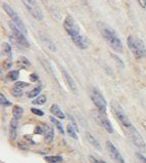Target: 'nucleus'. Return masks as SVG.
<instances>
[{"mask_svg": "<svg viewBox=\"0 0 146 163\" xmlns=\"http://www.w3.org/2000/svg\"><path fill=\"white\" fill-rule=\"evenodd\" d=\"M42 40H43V42H44L45 44L48 45V47L51 49V50H52V51H56V50H57V48H56V46H55V44H54V43H52L48 38L44 37V38H42Z\"/></svg>", "mask_w": 146, "mask_h": 163, "instance_id": "c85d7f7f", "label": "nucleus"}, {"mask_svg": "<svg viewBox=\"0 0 146 163\" xmlns=\"http://www.w3.org/2000/svg\"><path fill=\"white\" fill-rule=\"evenodd\" d=\"M43 132H44V128H42V127H40V126H36V128H35V133H37V135H42Z\"/></svg>", "mask_w": 146, "mask_h": 163, "instance_id": "72a5a7b5", "label": "nucleus"}, {"mask_svg": "<svg viewBox=\"0 0 146 163\" xmlns=\"http://www.w3.org/2000/svg\"><path fill=\"white\" fill-rule=\"evenodd\" d=\"M19 71H17V70H13V71H10L6 75L7 79L10 80V81H16L17 80V78H19Z\"/></svg>", "mask_w": 146, "mask_h": 163, "instance_id": "b1692460", "label": "nucleus"}, {"mask_svg": "<svg viewBox=\"0 0 146 163\" xmlns=\"http://www.w3.org/2000/svg\"><path fill=\"white\" fill-rule=\"evenodd\" d=\"M45 102H46V97L44 94H42V95H39L38 98H36L34 101H32V104L33 105H43V104H45Z\"/></svg>", "mask_w": 146, "mask_h": 163, "instance_id": "393cba45", "label": "nucleus"}, {"mask_svg": "<svg viewBox=\"0 0 146 163\" xmlns=\"http://www.w3.org/2000/svg\"><path fill=\"white\" fill-rule=\"evenodd\" d=\"M106 148H107V151H108V153H109L110 157L113 159V161L115 163H125L121 152H119L117 150V148H116L110 141L106 142Z\"/></svg>", "mask_w": 146, "mask_h": 163, "instance_id": "9b49d317", "label": "nucleus"}, {"mask_svg": "<svg viewBox=\"0 0 146 163\" xmlns=\"http://www.w3.org/2000/svg\"><path fill=\"white\" fill-rule=\"evenodd\" d=\"M71 39H72V42L80 49H86L90 46V40L86 36H83L80 34L75 37H72Z\"/></svg>", "mask_w": 146, "mask_h": 163, "instance_id": "f8f14e48", "label": "nucleus"}, {"mask_svg": "<svg viewBox=\"0 0 146 163\" xmlns=\"http://www.w3.org/2000/svg\"><path fill=\"white\" fill-rule=\"evenodd\" d=\"M127 43L128 47L133 54V56L137 59H141V57H144L146 56V46L144 42L138 37L131 35V36L128 37Z\"/></svg>", "mask_w": 146, "mask_h": 163, "instance_id": "f03ea898", "label": "nucleus"}, {"mask_svg": "<svg viewBox=\"0 0 146 163\" xmlns=\"http://www.w3.org/2000/svg\"><path fill=\"white\" fill-rule=\"evenodd\" d=\"M17 66L19 67H21V68L23 69H29L31 67V63L29 62V60L28 59H26V57H21L19 60H17Z\"/></svg>", "mask_w": 146, "mask_h": 163, "instance_id": "6ab92c4d", "label": "nucleus"}, {"mask_svg": "<svg viewBox=\"0 0 146 163\" xmlns=\"http://www.w3.org/2000/svg\"><path fill=\"white\" fill-rule=\"evenodd\" d=\"M99 31L101 32L105 41L109 44V46L113 50H115L117 52H122V50H124V46H122L121 40L119 39L116 32L113 30L111 27L103 24V23H100V24H99Z\"/></svg>", "mask_w": 146, "mask_h": 163, "instance_id": "f257e3e1", "label": "nucleus"}, {"mask_svg": "<svg viewBox=\"0 0 146 163\" xmlns=\"http://www.w3.org/2000/svg\"><path fill=\"white\" fill-rule=\"evenodd\" d=\"M11 94H13V97H16V98L22 97V95H23V89L20 88V87L14 86V87H13V89H11Z\"/></svg>", "mask_w": 146, "mask_h": 163, "instance_id": "a878e982", "label": "nucleus"}, {"mask_svg": "<svg viewBox=\"0 0 146 163\" xmlns=\"http://www.w3.org/2000/svg\"><path fill=\"white\" fill-rule=\"evenodd\" d=\"M30 84L27 83V82H23V81H17V82H16V85L17 87H20V88H25V87H28Z\"/></svg>", "mask_w": 146, "mask_h": 163, "instance_id": "7c9ffc66", "label": "nucleus"}, {"mask_svg": "<svg viewBox=\"0 0 146 163\" xmlns=\"http://www.w3.org/2000/svg\"><path fill=\"white\" fill-rule=\"evenodd\" d=\"M10 28L11 30V33H13V38L17 44H20L21 46H23V47H27V48L30 47V43H29L28 39L26 38L25 33L21 30V29L17 28L13 22L10 23Z\"/></svg>", "mask_w": 146, "mask_h": 163, "instance_id": "1a4fd4ad", "label": "nucleus"}, {"mask_svg": "<svg viewBox=\"0 0 146 163\" xmlns=\"http://www.w3.org/2000/svg\"><path fill=\"white\" fill-rule=\"evenodd\" d=\"M1 51H2V54H3V56L11 59V57H13V52H11V46L8 44L7 42H2V44H1Z\"/></svg>", "mask_w": 146, "mask_h": 163, "instance_id": "f3484780", "label": "nucleus"}, {"mask_svg": "<svg viewBox=\"0 0 146 163\" xmlns=\"http://www.w3.org/2000/svg\"><path fill=\"white\" fill-rule=\"evenodd\" d=\"M125 135H128V138L131 139V142L133 143L135 146L142 151V152H145L146 151V145L143 138L141 136V135L139 133V132L137 130V128L135 126H133V124L131 126L128 127H124Z\"/></svg>", "mask_w": 146, "mask_h": 163, "instance_id": "7ed1b4c3", "label": "nucleus"}, {"mask_svg": "<svg viewBox=\"0 0 146 163\" xmlns=\"http://www.w3.org/2000/svg\"><path fill=\"white\" fill-rule=\"evenodd\" d=\"M24 6L27 8L29 13L31 14L34 19H36L37 21H41L43 19V13L42 10L40 9L38 3L36 0H22Z\"/></svg>", "mask_w": 146, "mask_h": 163, "instance_id": "423d86ee", "label": "nucleus"}, {"mask_svg": "<svg viewBox=\"0 0 146 163\" xmlns=\"http://www.w3.org/2000/svg\"><path fill=\"white\" fill-rule=\"evenodd\" d=\"M90 161L92 162V163H106L105 161H103V160L95 158L94 156H90Z\"/></svg>", "mask_w": 146, "mask_h": 163, "instance_id": "2f4dec72", "label": "nucleus"}, {"mask_svg": "<svg viewBox=\"0 0 146 163\" xmlns=\"http://www.w3.org/2000/svg\"><path fill=\"white\" fill-rule=\"evenodd\" d=\"M86 135L87 141L90 142V144H92V146H94V147L96 148V149H101V145H100V143L98 142V139H96V138L92 135V133L86 132Z\"/></svg>", "mask_w": 146, "mask_h": 163, "instance_id": "a211bd4d", "label": "nucleus"}, {"mask_svg": "<svg viewBox=\"0 0 146 163\" xmlns=\"http://www.w3.org/2000/svg\"><path fill=\"white\" fill-rule=\"evenodd\" d=\"M38 79H39V77H38V75H37V74L33 73V74L30 75V80L31 81H34V82H35V81H37Z\"/></svg>", "mask_w": 146, "mask_h": 163, "instance_id": "c9c22d12", "label": "nucleus"}, {"mask_svg": "<svg viewBox=\"0 0 146 163\" xmlns=\"http://www.w3.org/2000/svg\"><path fill=\"white\" fill-rule=\"evenodd\" d=\"M43 128H44V132H43V135H44V142L46 144H51L54 141L55 138V132L54 128L48 124H44L43 125Z\"/></svg>", "mask_w": 146, "mask_h": 163, "instance_id": "ddd939ff", "label": "nucleus"}, {"mask_svg": "<svg viewBox=\"0 0 146 163\" xmlns=\"http://www.w3.org/2000/svg\"><path fill=\"white\" fill-rule=\"evenodd\" d=\"M92 114L94 116L95 120L98 122V124H100L108 133L113 132V127L111 123H110V121L108 120V118L106 117V113L101 112L100 110L97 109V110H93Z\"/></svg>", "mask_w": 146, "mask_h": 163, "instance_id": "0eeeda50", "label": "nucleus"}, {"mask_svg": "<svg viewBox=\"0 0 146 163\" xmlns=\"http://www.w3.org/2000/svg\"><path fill=\"white\" fill-rule=\"evenodd\" d=\"M0 104H1V106H3V107L11 106V103L7 100L6 98H5V95L3 94H0Z\"/></svg>", "mask_w": 146, "mask_h": 163, "instance_id": "cd10ccee", "label": "nucleus"}, {"mask_svg": "<svg viewBox=\"0 0 146 163\" xmlns=\"http://www.w3.org/2000/svg\"><path fill=\"white\" fill-rule=\"evenodd\" d=\"M2 8H3V10L5 11V13L10 17L11 22H13L19 29H21V30L24 32L25 34H27V28H26L24 22L22 21V19L20 17V16L16 13V10H14L13 8L10 6V5H8L7 3L2 4Z\"/></svg>", "mask_w": 146, "mask_h": 163, "instance_id": "39448f33", "label": "nucleus"}, {"mask_svg": "<svg viewBox=\"0 0 146 163\" xmlns=\"http://www.w3.org/2000/svg\"><path fill=\"white\" fill-rule=\"evenodd\" d=\"M63 27H64V30L67 32V34H68L71 38L79 35V32H80L79 26H78V24L75 22V20L73 19L72 17L67 16L65 17L64 23H63Z\"/></svg>", "mask_w": 146, "mask_h": 163, "instance_id": "6e6552de", "label": "nucleus"}, {"mask_svg": "<svg viewBox=\"0 0 146 163\" xmlns=\"http://www.w3.org/2000/svg\"><path fill=\"white\" fill-rule=\"evenodd\" d=\"M23 113H24V110H23L22 107H20V106H14L13 107V118H16L19 120V119L23 116Z\"/></svg>", "mask_w": 146, "mask_h": 163, "instance_id": "412c9836", "label": "nucleus"}, {"mask_svg": "<svg viewBox=\"0 0 146 163\" xmlns=\"http://www.w3.org/2000/svg\"><path fill=\"white\" fill-rule=\"evenodd\" d=\"M10 67H11V62H10V60L4 61V62H3V68H4V69H8V68H10Z\"/></svg>", "mask_w": 146, "mask_h": 163, "instance_id": "f704fd0d", "label": "nucleus"}, {"mask_svg": "<svg viewBox=\"0 0 146 163\" xmlns=\"http://www.w3.org/2000/svg\"><path fill=\"white\" fill-rule=\"evenodd\" d=\"M31 112L33 113V114L37 115V116H43L44 115V112L41 111V110H39V109H36V108H32Z\"/></svg>", "mask_w": 146, "mask_h": 163, "instance_id": "c756f323", "label": "nucleus"}, {"mask_svg": "<svg viewBox=\"0 0 146 163\" xmlns=\"http://www.w3.org/2000/svg\"><path fill=\"white\" fill-rule=\"evenodd\" d=\"M136 156H137V158L141 161V163H146V158L142 155L141 153H136Z\"/></svg>", "mask_w": 146, "mask_h": 163, "instance_id": "473e14b6", "label": "nucleus"}, {"mask_svg": "<svg viewBox=\"0 0 146 163\" xmlns=\"http://www.w3.org/2000/svg\"><path fill=\"white\" fill-rule=\"evenodd\" d=\"M17 119L13 118L10 121V138L13 141L17 139Z\"/></svg>", "mask_w": 146, "mask_h": 163, "instance_id": "2eb2a0df", "label": "nucleus"}, {"mask_svg": "<svg viewBox=\"0 0 146 163\" xmlns=\"http://www.w3.org/2000/svg\"><path fill=\"white\" fill-rule=\"evenodd\" d=\"M51 121L52 122V123H54L55 125H56V127L58 129H59V132H61V133H64L65 132H64V128H63V126H62V123H61V122H59L57 120L56 118H54V117H51Z\"/></svg>", "mask_w": 146, "mask_h": 163, "instance_id": "bb28decb", "label": "nucleus"}, {"mask_svg": "<svg viewBox=\"0 0 146 163\" xmlns=\"http://www.w3.org/2000/svg\"><path fill=\"white\" fill-rule=\"evenodd\" d=\"M51 112H52V115H55L56 117L60 118V119H64V118H65V114H64V113L62 112V110L60 109V107L58 106L57 104L52 105V107H51Z\"/></svg>", "mask_w": 146, "mask_h": 163, "instance_id": "dca6fc26", "label": "nucleus"}, {"mask_svg": "<svg viewBox=\"0 0 146 163\" xmlns=\"http://www.w3.org/2000/svg\"><path fill=\"white\" fill-rule=\"evenodd\" d=\"M67 135H68L69 136H71L72 139H78V136H77V129L75 128V127L73 126L72 124H68V125H67Z\"/></svg>", "mask_w": 146, "mask_h": 163, "instance_id": "aec40b11", "label": "nucleus"}, {"mask_svg": "<svg viewBox=\"0 0 146 163\" xmlns=\"http://www.w3.org/2000/svg\"><path fill=\"white\" fill-rule=\"evenodd\" d=\"M90 98H92L93 103L95 104V106L97 107L98 110H100L103 113H106L107 103L99 90H97L96 88H92V90H90Z\"/></svg>", "mask_w": 146, "mask_h": 163, "instance_id": "9d476101", "label": "nucleus"}, {"mask_svg": "<svg viewBox=\"0 0 146 163\" xmlns=\"http://www.w3.org/2000/svg\"><path fill=\"white\" fill-rule=\"evenodd\" d=\"M62 73H63L64 80H65L66 83L68 84L69 88L71 89L73 92H76L77 91V87H76V84H75V81L73 80V78L70 76V74L68 73V72H66L65 70H63Z\"/></svg>", "mask_w": 146, "mask_h": 163, "instance_id": "4468645a", "label": "nucleus"}, {"mask_svg": "<svg viewBox=\"0 0 146 163\" xmlns=\"http://www.w3.org/2000/svg\"><path fill=\"white\" fill-rule=\"evenodd\" d=\"M110 108H111V111L113 113V115L115 116L116 119L118 120V122L122 125V127H128L132 125V122L129 119V117L125 114V112L124 111V109L121 108V106L119 105L117 102L111 101L110 103Z\"/></svg>", "mask_w": 146, "mask_h": 163, "instance_id": "20e7f679", "label": "nucleus"}, {"mask_svg": "<svg viewBox=\"0 0 146 163\" xmlns=\"http://www.w3.org/2000/svg\"><path fill=\"white\" fill-rule=\"evenodd\" d=\"M41 89H42V87L41 86H37V87H35L34 89H32L31 91H29L28 92V98H36L37 95H38L40 94V91H41Z\"/></svg>", "mask_w": 146, "mask_h": 163, "instance_id": "5701e85b", "label": "nucleus"}, {"mask_svg": "<svg viewBox=\"0 0 146 163\" xmlns=\"http://www.w3.org/2000/svg\"><path fill=\"white\" fill-rule=\"evenodd\" d=\"M45 161L48 163H61L63 158L61 156H45Z\"/></svg>", "mask_w": 146, "mask_h": 163, "instance_id": "4be33fe9", "label": "nucleus"}, {"mask_svg": "<svg viewBox=\"0 0 146 163\" xmlns=\"http://www.w3.org/2000/svg\"><path fill=\"white\" fill-rule=\"evenodd\" d=\"M137 1L142 8H146V0H137Z\"/></svg>", "mask_w": 146, "mask_h": 163, "instance_id": "e433bc0d", "label": "nucleus"}]
</instances>
